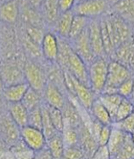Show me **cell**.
Wrapping results in <instances>:
<instances>
[{
  "instance_id": "f546056e",
  "label": "cell",
  "mask_w": 134,
  "mask_h": 159,
  "mask_svg": "<svg viewBox=\"0 0 134 159\" xmlns=\"http://www.w3.org/2000/svg\"><path fill=\"white\" fill-rule=\"evenodd\" d=\"M41 110H42V132L45 135L46 139H49L53 137L55 134H57L59 131L54 127L50 118L48 106L44 102L41 104Z\"/></svg>"
},
{
  "instance_id": "ffe728a7",
  "label": "cell",
  "mask_w": 134,
  "mask_h": 159,
  "mask_svg": "<svg viewBox=\"0 0 134 159\" xmlns=\"http://www.w3.org/2000/svg\"><path fill=\"white\" fill-rule=\"evenodd\" d=\"M73 18H74V13L72 11L66 12V13H61L60 15L57 22H56V24H55L56 26L55 30H56V33H57V36L68 39Z\"/></svg>"
},
{
  "instance_id": "ee69618b",
  "label": "cell",
  "mask_w": 134,
  "mask_h": 159,
  "mask_svg": "<svg viewBox=\"0 0 134 159\" xmlns=\"http://www.w3.org/2000/svg\"><path fill=\"white\" fill-rule=\"evenodd\" d=\"M28 2L33 8H38L41 6L43 0H28Z\"/></svg>"
},
{
  "instance_id": "b9f144b4",
  "label": "cell",
  "mask_w": 134,
  "mask_h": 159,
  "mask_svg": "<svg viewBox=\"0 0 134 159\" xmlns=\"http://www.w3.org/2000/svg\"><path fill=\"white\" fill-rule=\"evenodd\" d=\"M76 3L77 0H59V7H60V14L72 11Z\"/></svg>"
},
{
  "instance_id": "ac0fdd59",
  "label": "cell",
  "mask_w": 134,
  "mask_h": 159,
  "mask_svg": "<svg viewBox=\"0 0 134 159\" xmlns=\"http://www.w3.org/2000/svg\"><path fill=\"white\" fill-rule=\"evenodd\" d=\"M0 73H1L5 86L26 83L24 71H22L17 66H14V65L5 66L2 68Z\"/></svg>"
},
{
  "instance_id": "83f0119b",
  "label": "cell",
  "mask_w": 134,
  "mask_h": 159,
  "mask_svg": "<svg viewBox=\"0 0 134 159\" xmlns=\"http://www.w3.org/2000/svg\"><path fill=\"white\" fill-rule=\"evenodd\" d=\"M21 103L23 104L24 107L30 111L34 108L38 107L41 106V104L43 103L42 94L38 92L37 90L29 87V89L25 93L23 99H22Z\"/></svg>"
},
{
  "instance_id": "277c9868",
  "label": "cell",
  "mask_w": 134,
  "mask_h": 159,
  "mask_svg": "<svg viewBox=\"0 0 134 159\" xmlns=\"http://www.w3.org/2000/svg\"><path fill=\"white\" fill-rule=\"evenodd\" d=\"M110 8L111 4L109 0H83L75 4L72 12L75 15L93 19L108 14Z\"/></svg>"
},
{
  "instance_id": "4fadbf2b",
  "label": "cell",
  "mask_w": 134,
  "mask_h": 159,
  "mask_svg": "<svg viewBox=\"0 0 134 159\" xmlns=\"http://www.w3.org/2000/svg\"><path fill=\"white\" fill-rule=\"evenodd\" d=\"M79 131H80V144H79V146L84 152L87 159H91L99 149L98 141L95 138V136L92 134L89 127L84 122L79 128Z\"/></svg>"
},
{
  "instance_id": "c3c4849f",
  "label": "cell",
  "mask_w": 134,
  "mask_h": 159,
  "mask_svg": "<svg viewBox=\"0 0 134 159\" xmlns=\"http://www.w3.org/2000/svg\"><path fill=\"white\" fill-rule=\"evenodd\" d=\"M118 0H109V2H110V4H111V6H112V4H114L115 2H117Z\"/></svg>"
},
{
  "instance_id": "e575fe53",
  "label": "cell",
  "mask_w": 134,
  "mask_h": 159,
  "mask_svg": "<svg viewBox=\"0 0 134 159\" xmlns=\"http://www.w3.org/2000/svg\"><path fill=\"white\" fill-rule=\"evenodd\" d=\"M48 110H49L51 121L54 125L55 129H57L59 132H62V130L65 127V123H64V118H63V114H62L61 109L48 106Z\"/></svg>"
},
{
  "instance_id": "484cf974",
  "label": "cell",
  "mask_w": 134,
  "mask_h": 159,
  "mask_svg": "<svg viewBox=\"0 0 134 159\" xmlns=\"http://www.w3.org/2000/svg\"><path fill=\"white\" fill-rule=\"evenodd\" d=\"M99 100L102 102V104L105 106V107L107 109L109 112V114L112 118V121L114 120L116 111L121 104V102L123 100V97L119 95L118 93H102L98 96Z\"/></svg>"
},
{
  "instance_id": "ab89813d",
  "label": "cell",
  "mask_w": 134,
  "mask_h": 159,
  "mask_svg": "<svg viewBox=\"0 0 134 159\" xmlns=\"http://www.w3.org/2000/svg\"><path fill=\"white\" fill-rule=\"evenodd\" d=\"M133 87H134V76L127 79V81H125L124 83H123L119 86L117 92L123 98L129 99L131 94H132V91H133Z\"/></svg>"
},
{
  "instance_id": "f6af8a7d",
  "label": "cell",
  "mask_w": 134,
  "mask_h": 159,
  "mask_svg": "<svg viewBox=\"0 0 134 159\" xmlns=\"http://www.w3.org/2000/svg\"><path fill=\"white\" fill-rule=\"evenodd\" d=\"M4 87H5V85H4V83H3V79H2L1 73H0V93H1V94L3 92Z\"/></svg>"
},
{
  "instance_id": "8992f818",
  "label": "cell",
  "mask_w": 134,
  "mask_h": 159,
  "mask_svg": "<svg viewBox=\"0 0 134 159\" xmlns=\"http://www.w3.org/2000/svg\"><path fill=\"white\" fill-rule=\"evenodd\" d=\"M20 137L22 142L34 152L46 148L47 139L41 129L26 126L20 129Z\"/></svg>"
},
{
  "instance_id": "60d3db41",
  "label": "cell",
  "mask_w": 134,
  "mask_h": 159,
  "mask_svg": "<svg viewBox=\"0 0 134 159\" xmlns=\"http://www.w3.org/2000/svg\"><path fill=\"white\" fill-rule=\"evenodd\" d=\"M111 130H112V125H106L103 126L99 135H98V144L99 147H105L108 143V140L111 135Z\"/></svg>"
},
{
  "instance_id": "8d00e7d4",
  "label": "cell",
  "mask_w": 134,
  "mask_h": 159,
  "mask_svg": "<svg viewBox=\"0 0 134 159\" xmlns=\"http://www.w3.org/2000/svg\"><path fill=\"white\" fill-rule=\"evenodd\" d=\"M62 159H87L84 152L80 146L65 147Z\"/></svg>"
},
{
  "instance_id": "cb8c5ba5",
  "label": "cell",
  "mask_w": 134,
  "mask_h": 159,
  "mask_svg": "<svg viewBox=\"0 0 134 159\" xmlns=\"http://www.w3.org/2000/svg\"><path fill=\"white\" fill-rule=\"evenodd\" d=\"M89 113H90V116L93 119L97 120L100 124H103L104 126L113 124L112 118H111L109 112L105 107V106L102 104V102L99 100V98H97L94 101L90 110H89Z\"/></svg>"
},
{
  "instance_id": "ba28073f",
  "label": "cell",
  "mask_w": 134,
  "mask_h": 159,
  "mask_svg": "<svg viewBox=\"0 0 134 159\" xmlns=\"http://www.w3.org/2000/svg\"><path fill=\"white\" fill-rule=\"evenodd\" d=\"M73 98L79 103V105L86 111L89 112L94 101L98 98V95L93 91V89L74 78V92Z\"/></svg>"
},
{
  "instance_id": "2e32d148",
  "label": "cell",
  "mask_w": 134,
  "mask_h": 159,
  "mask_svg": "<svg viewBox=\"0 0 134 159\" xmlns=\"http://www.w3.org/2000/svg\"><path fill=\"white\" fill-rule=\"evenodd\" d=\"M127 67H131L134 61V42L133 40L120 44L116 48L113 59Z\"/></svg>"
},
{
  "instance_id": "30bf717a",
  "label": "cell",
  "mask_w": 134,
  "mask_h": 159,
  "mask_svg": "<svg viewBox=\"0 0 134 159\" xmlns=\"http://www.w3.org/2000/svg\"><path fill=\"white\" fill-rule=\"evenodd\" d=\"M66 70L79 82L90 86L89 85L88 65L84 62L83 59H81L80 57L74 52V50L70 55Z\"/></svg>"
},
{
  "instance_id": "bcb514c9",
  "label": "cell",
  "mask_w": 134,
  "mask_h": 159,
  "mask_svg": "<svg viewBox=\"0 0 134 159\" xmlns=\"http://www.w3.org/2000/svg\"><path fill=\"white\" fill-rule=\"evenodd\" d=\"M130 101L133 103V105H134V87H133V91H132V94H131V96H130Z\"/></svg>"
},
{
  "instance_id": "5b68a950",
  "label": "cell",
  "mask_w": 134,
  "mask_h": 159,
  "mask_svg": "<svg viewBox=\"0 0 134 159\" xmlns=\"http://www.w3.org/2000/svg\"><path fill=\"white\" fill-rule=\"evenodd\" d=\"M23 71L25 75V81L29 86L42 94L48 83L46 70H44L40 65L35 61H28L24 66Z\"/></svg>"
},
{
  "instance_id": "d4e9b609",
  "label": "cell",
  "mask_w": 134,
  "mask_h": 159,
  "mask_svg": "<svg viewBox=\"0 0 134 159\" xmlns=\"http://www.w3.org/2000/svg\"><path fill=\"white\" fill-rule=\"evenodd\" d=\"M19 15V9L15 0H9L0 7V19L6 23H15Z\"/></svg>"
},
{
  "instance_id": "4dcf8cb0",
  "label": "cell",
  "mask_w": 134,
  "mask_h": 159,
  "mask_svg": "<svg viewBox=\"0 0 134 159\" xmlns=\"http://www.w3.org/2000/svg\"><path fill=\"white\" fill-rule=\"evenodd\" d=\"M109 159H134V143L131 138V134H127L121 149Z\"/></svg>"
},
{
  "instance_id": "7a4b0ae2",
  "label": "cell",
  "mask_w": 134,
  "mask_h": 159,
  "mask_svg": "<svg viewBox=\"0 0 134 159\" xmlns=\"http://www.w3.org/2000/svg\"><path fill=\"white\" fill-rule=\"evenodd\" d=\"M133 76L134 74L129 67L115 60H110L106 83L102 93H118L119 86Z\"/></svg>"
},
{
  "instance_id": "d6986e66",
  "label": "cell",
  "mask_w": 134,
  "mask_h": 159,
  "mask_svg": "<svg viewBox=\"0 0 134 159\" xmlns=\"http://www.w3.org/2000/svg\"><path fill=\"white\" fill-rule=\"evenodd\" d=\"M29 87L30 86L27 83L8 85L4 87L2 96L9 103H18L22 101Z\"/></svg>"
},
{
  "instance_id": "7dc6e473",
  "label": "cell",
  "mask_w": 134,
  "mask_h": 159,
  "mask_svg": "<svg viewBox=\"0 0 134 159\" xmlns=\"http://www.w3.org/2000/svg\"><path fill=\"white\" fill-rule=\"evenodd\" d=\"M2 98H3V96H2V94L0 93V107H1V106H2V102H3V100H2Z\"/></svg>"
},
{
  "instance_id": "9a60e30c",
  "label": "cell",
  "mask_w": 134,
  "mask_h": 159,
  "mask_svg": "<svg viewBox=\"0 0 134 159\" xmlns=\"http://www.w3.org/2000/svg\"><path fill=\"white\" fill-rule=\"evenodd\" d=\"M112 13L134 26V0H118L110 8Z\"/></svg>"
},
{
  "instance_id": "6da1fadb",
  "label": "cell",
  "mask_w": 134,
  "mask_h": 159,
  "mask_svg": "<svg viewBox=\"0 0 134 159\" xmlns=\"http://www.w3.org/2000/svg\"><path fill=\"white\" fill-rule=\"evenodd\" d=\"M105 18L115 50L120 44L133 39V26L127 21L110 12L105 15Z\"/></svg>"
},
{
  "instance_id": "7402d4cb",
  "label": "cell",
  "mask_w": 134,
  "mask_h": 159,
  "mask_svg": "<svg viewBox=\"0 0 134 159\" xmlns=\"http://www.w3.org/2000/svg\"><path fill=\"white\" fill-rule=\"evenodd\" d=\"M127 134V133H126L125 131H123L122 129L112 125V130H111L110 138L108 140L107 145L105 146L109 153V158L111 156H113L121 149V147L125 142Z\"/></svg>"
},
{
  "instance_id": "8fae6325",
  "label": "cell",
  "mask_w": 134,
  "mask_h": 159,
  "mask_svg": "<svg viewBox=\"0 0 134 159\" xmlns=\"http://www.w3.org/2000/svg\"><path fill=\"white\" fill-rule=\"evenodd\" d=\"M43 58L50 63L57 62L59 54V37L54 33H45L40 45Z\"/></svg>"
},
{
  "instance_id": "9c48e42d",
  "label": "cell",
  "mask_w": 134,
  "mask_h": 159,
  "mask_svg": "<svg viewBox=\"0 0 134 159\" xmlns=\"http://www.w3.org/2000/svg\"><path fill=\"white\" fill-rule=\"evenodd\" d=\"M88 38L91 47L96 57H106L104 48V42L102 38V30H100V17L89 19L87 26Z\"/></svg>"
},
{
  "instance_id": "4316f807",
  "label": "cell",
  "mask_w": 134,
  "mask_h": 159,
  "mask_svg": "<svg viewBox=\"0 0 134 159\" xmlns=\"http://www.w3.org/2000/svg\"><path fill=\"white\" fill-rule=\"evenodd\" d=\"M46 148L49 150L55 159H62L63 152L65 150V145L63 142L61 132H58L53 137L47 139Z\"/></svg>"
},
{
  "instance_id": "44dd1931",
  "label": "cell",
  "mask_w": 134,
  "mask_h": 159,
  "mask_svg": "<svg viewBox=\"0 0 134 159\" xmlns=\"http://www.w3.org/2000/svg\"><path fill=\"white\" fill-rule=\"evenodd\" d=\"M40 7L42 9L44 20L47 21L49 24L55 25L60 15L59 0H43Z\"/></svg>"
},
{
  "instance_id": "5bb4252c",
  "label": "cell",
  "mask_w": 134,
  "mask_h": 159,
  "mask_svg": "<svg viewBox=\"0 0 134 159\" xmlns=\"http://www.w3.org/2000/svg\"><path fill=\"white\" fill-rule=\"evenodd\" d=\"M61 111L63 114L65 126L79 129L83 125V118L81 114L79 108H78V107L76 106V104L74 103L72 99H67Z\"/></svg>"
},
{
  "instance_id": "7bdbcfd3",
  "label": "cell",
  "mask_w": 134,
  "mask_h": 159,
  "mask_svg": "<svg viewBox=\"0 0 134 159\" xmlns=\"http://www.w3.org/2000/svg\"><path fill=\"white\" fill-rule=\"evenodd\" d=\"M34 159H55L47 148H44L43 150L36 152L34 153Z\"/></svg>"
},
{
  "instance_id": "f907efd6",
  "label": "cell",
  "mask_w": 134,
  "mask_h": 159,
  "mask_svg": "<svg viewBox=\"0 0 134 159\" xmlns=\"http://www.w3.org/2000/svg\"><path fill=\"white\" fill-rule=\"evenodd\" d=\"M131 138H132V141H133V143H134V132L131 134Z\"/></svg>"
},
{
  "instance_id": "681fc988",
  "label": "cell",
  "mask_w": 134,
  "mask_h": 159,
  "mask_svg": "<svg viewBox=\"0 0 134 159\" xmlns=\"http://www.w3.org/2000/svg\"><path fill=\"white\" fill-rule=\"evenodd\" d=\"M130 69L132 70V72H133V74H134V61H133V63H132V65H131V67H130Z\"/></svg>"
},
{
  "instance_id": "e0dca14e",
  "label": "cell",
  "mask_w": 134,
  "mask_h": 159,
  "mask_svg": "<svg viewBox=\"0 0 134 159\" xmlns=\"http://www.w3.org/2000/svg\"><path fill=\"white\" fill-rule=\"evenodd\" d=\"M9 113L11 119L20 129L28 126L29 110L24 107V105L21 102H18V103H9Z\"/></svg>"
},
{
  "instance_id": "f1b7e54d",
  "label": "cell",
  "mask_w": 134,
  "mask_h": 159,
  "mask_svg": "<svg viewBox=\"0 0 134 159\" xmlns=\"http://www.w3.org/2000/svg\"><path fill=\"white\" fill-rule=\"evenodd\" d=\"M88 23H89V19L88 18L74 14V18H73V21H72L71 30H70L68 39L70 41H72L75 39H77L83 32H84L87 29Z\"/></svg>"
},
{
  "instance_id": "603a6c76",
  "label": "cell",
  "mask_w": 134,
  "mask_h": 159,
  "mask_svg": "<svg viewBox=\"0 0 134 159\" xmlns=\"http://www.w3.org/2000/svg\"><path fill=\"white\" fill-rule=\"evenodd\" d=\"M51 65L48 67V69L46 70L47 74V80L48 82L57 85L60 87L62 91H66V86H65V77H64V70L57 63H50Z\"/></svg>"
},
{
  "instance_id": "f5cc1de1",
  "label": "cell",
  "mask_w": 134,
  "mask_h": 159,
  "mask_svg": "<svg viewBox=\"0 0 134 159\" xmlns=\"http://www.w3.org/2000/svg\"><path fill=\"white\" fill-rule=\"evenodd\" d=\"M79 1H83V0H77V2H79Z\"/></svg>"
},
{
  "instance_id": "d6a6232c",
  "label": "cell",
  "mask_w": 134,
  "mask_h": 159,
  "mask_svg": "<svg viewBox=\"0 0 134 159\" xmlns=\"http://www.w3.org/2000/svg\"><path fill=\"white\" fill-rule=\"evenodd\" d=\"M62 138L65 147H76L80 144V131L79 129L65 126L62 132Z\"/></svg>"
},
{
  "instance_id": "3957f363",
  "label": "cell",
  "mask_w": 134,
  "mask_h": 159,
  "mask_svg": "<svg viewBox=\"0 0 134 159\" xmlns=\"http://www.w3.org/2000/svg\"><path fill=\"white\" fill-rule=\"evenodd\" d=\"M109 61L107 57H97L88 65L89 85L98 96L103 92L106 83Z\"/></svg>"
},
{
  "instance_id": "74e56055",
  "label": "cell",
  "mask_w": 134,
  "mask_h": 159,
  "mask_svg": "<svg viewBox=\"0 0 134 159\" xmlns=\"http://www.w3.org/2000/svg\"><path fill=\"white\" fill-rule=\"evenodd\" d=\"M44 35H45V33H44L41 29H39L38 26L30 25L27 28V37L34 43H36L37 45H38V46H40V45H41Z\"/></svg>"
},
{
  "instance_id": "7c38bea8",
  "label": "cell",
  "mask_w": 134,
  "mask_h": 159,
  "mask_svg": "<svg viewBox=\"0 0 134 159\" xmlns=\"http://www.w3.org/2000/svg\"><path fill=\"white\" fill-rule=\"evenodd\" d=\"M43 102L49 107H53L56 108L62 109L64 107L67 98L65 96V92L51 83H47L44 91L42 93Z\"/></svg>"
},
{
  "instance_id": "d590c367",
  "label": "cell",
  "mask_w": 134,
  "mask_h": 159,
  "mask_svg": "<svg viewBox=\"0 0 134 159\" xmlns=\"http://www.w3.org/2000/svg\"><path fill=\"white\" fill-rule=\"evenodd\" d=\"M28 126L42 130V110L41 106L29 111Z\"/></svg>"
},
{
  "instance_id": "52a82bcc",
  "label": "cell",
  "mask_w": 134,
  "mask_h": 159,
  "mask_svg": "<svg viewBox=\"0 0 134 159\" xmlns=\"http://www.w3.org/2000/svg\"><path fill=\"white\" fill-rule=\"evenodd\" d=\"M70 42H71L74 52L79 56L81 59H83L87 65L90 64L97 58L91 47L90 41H89L87 29L84 32H83L77 39H75L74 40Z\"/></svg>"
},
{
  "instance_id": "f35d334b",
  "label": "cell",
  "mask_w": 134,
  "mask_h": 159,
  "mask_svg": "<svg viewBox=\"0 0 134 159\" xmlns=\"http://www.w3.org/2000/svg\"><path fill=\"white\" fill-rule=\"evenodd\" d=\"M112 125L117 128H119L123 131H125L126 133L132 134L134 132V113H132L131 115L125 118L124 120L117 122V123H114Z\"/></svg>"
},
{
  "instance_id": "1f68e13d",
  "label": "cell",
  "mask_w": 134,
  "mask_h": 159,
  "mask_svg": "<svg viewBox=\"0 0 134 159\" xmlns=\"http://www.w3.org/2000/svg\"><path fill=\"white\" fill-rule=\"evenodd\" d=\"M132 113H134V105L130 101V99L127 98H123L121 104L116 111V114L113 120V124L120 122L122 120H124L125 118L128 117L131 115Z\"/></svg>"
},
{
  "instance_id": "816d5d0a",
  "label": "cell",
  "mask_w": 134,
  "mask_h": 159,
  "mask_svg": "<svg viewBox=\"0 0 134 159\" xmlns=\"http://www.w3.org/2000/svg\"><path fill=\"white\" fill-rule=\"evenodd\" d=\"M132 40H133V42H134V26H133V39H132Z\"/></svg>"
},
{
  "instance_id": "836d02e7",
  "label": "cell",
  "mask_w": 134,
  "mask_h": 159,
  "mask_svg": "<svg viewBox=\"0 0 134 159\" xmlns=\"http://www.w3.org/2000/svg\"><path fill=\"white\" fill-rule=\"evenodd\" d=\"M4 133L6 136V139L8 142L13 144H17V140L20 137V128L11 119L4 121Z\"/></svg>"
}]
</instances>
